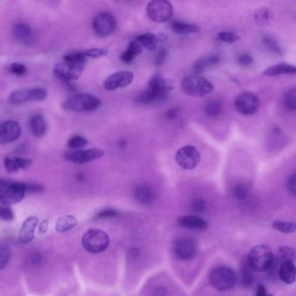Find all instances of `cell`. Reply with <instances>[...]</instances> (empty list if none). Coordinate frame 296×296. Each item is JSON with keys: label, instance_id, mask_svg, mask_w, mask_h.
<instances>
[{"label": "cell", "instance_id": "cell-1", "mask_svg": "<svg viewBox=\"0 0 296 296\" xmlns=\"http://www.w3.org/2000/svg\"><path fill=\"white\" fill-rule=\"evenodd\" d=\"M173 89L172 83L163 76L156 74L149 79L148 87L135 98V101L142 105L164 101Z\"/></svg>", "mask_w": 296, "mask_h": 296}, {"label": "cell", "instance_id": "cell-2", "mask_svg": "<svg viewBox=\"0 0 296 296\" xmlns=\"http://www.w3.org/2000/svg\"><path fill=\"white\" fill-rule=\"evenodd\" d=\"M101 105V100L91 94H76L65 100L62 107L65 111L75 112L94 111Z\"/></svg>", "mask_w": 296, "mask_h": 296}, {"label": "cell", "instance_id": "cell-3", "mask_svg": "<svg viewBox=\"0 0 296 296\" xmlns=\"http://www.w3.org/2000/svg\"><path fill=\"white\" fill-rule=\"evenodd\" d=\"M26 193V183L9 182L2 179L0 184V202L9 206L21 202Z\"/></svg>", "mask_w": 296, "mask_h": 296}, {"label": "cell", "instance_id": "cell-4", "mask_svg": "<svg viewBox=\"0 0 296 296\" xmlns=\"http://www.w3.org/2000/svg\"><path fill=\"white\" fill-rule=\"evenodd\" d=\"M274 257L273 251L268 246L260 244L254 247L250 250L248 262L255 271H267L272 265Z\"/></svg>", "mask_w": 296, "mask_h": 296}, {"label": "cell", "instance_id": "cell-5", "mask_svg": "<svg viewBox=\"0 0 296 296\" xmlns=\"http://www.w3.org/2000/svg\"><path fill=\"white\" fill-rule=\"evenodd\" d=\"M109 244V235L100 229H90L82 237V246L89 253H102L107 249Z\"/></svg>", "mask_w": 296, "mask_h": 296}, {"label": "cell", "instance_id": "cell-6", "mask_svg": "<svg viewBox=\"0 0 296 296\" xmlns=\"http://www.w3.org/2000/svg\"><path fill=\"white\" fill-rule=\"evenodd\" d=\"M182 90L188 96L204 97L212 92L214 85L205 77L196 75L185 77L182 82Z\"/></svg>", "mask_w": 296, "mask_h": 296}, {"label": "cell", "instance_id": "cell-7", "mask_svg": "<svg viewBox=\"0 0 296 296\" xmlns=\"http://www.w3.org/2000/svg\"><path fill=\"white\" fill-rule=\"evenodd\" d=\"M235 271L227 267H219L211 271L210 281L211 285L218 291H227L235 287L236 283Z\"/></svg>", "mask_w": 296, "mask_h": 296}, {"label": "cell", "instance_id": "cell-8", "mask_svg": "<svg viewBox=\"0 0 296 296\" xmlns=\"http://www.w3.org/2000/svg\"><path fill=\"white\" fill-rule=\"evenodd\" d=\"M147 15L155 23H165L173 16V6L169 0H151L147 5Z\"/></svg>", "mask_w": 296, "mask_h": 296}, {"label": "cell", "instance_id": "cell-9", "mask_svg": "<svg viewBox=\"0 0 296 296\" xmlns=\"http://www.w3.org/2000/svg\"><path fill=\"white\" fill-rule=\"evenodd\" d=\"M84 64L65 61L58 63L53 68L54 76L63 81H73L79 78L84 70Z\"/></svg>", "mask_w": 296, "mask_h": 296}, {"label": "cell", "instance_id": "cell-10", "mask_svg": "<svg viewBox=\"0 0 296 296\" xmlns=\"http://www.w3.org/2000/svg\"><path fill=\"white\" fill-rule=\"evenodd\" d=\"M176 161L177 164L184 170H194L200 163L201 155L195 147L187 145L177 150Z\"/></svg>", "mask_w": 296, "mask_h": 296}, {"label": "cell", "instance_id": "cell-11", "mask_svg": "<svg viewBox=\"0 0 296 296\" xmlns=\"http://www.w3.org/2000/svg\"><path fill=\"white\" fill-rule=\"evenodd\" d=\"M236 111L244 116L253 115L260 108V100L252 92H242L235 99Z\"/></svg>", "mask_w": 296, "mask_h": 296}, {"label": "cell", "instance_id": "cell-12", "mask_svg": "<svg viewBox=\"0 0 296 296\" xmlns=\"http://www.w3.org/2000/svg\"><path fill=\"white\" fill-rule=\"evenodd\" d=\"M92 27L95 33L98 36H109L116 30V18L111 13L104 11L95 17L92 21Z\"/></svg>", "mask_w": 296, "mask_h": 296}, {"label": "cell", "instance_id": "cell-13", "mask_svg": "<svg viewBox=\"0 0 296 296\" xmlns=\"http://www.w3.org/2000/svg\"><path fill=\"white\" fill-rule=\"evenodd\" d=\"M105 155L104 150L100 148H90V149H73L66 152L65 158L72 163L83 164L90 163L93 160L101 158Z\"/></svg>", "mask_w": 296, "mask_h": 296}, {"label": "cell", "instance_id": "cell-14", "mask_svg": "<svg viewBox=\"0 0 296 296\" xmlns=\"http://www.w3.org/2000/svg\"><path fill=\"white\" fill-rule=\"evenodd\" d=\"M134 79V73L127 71H122L113 73L104 82V87L106 90H115L120 88L129 86Z\"/></svg>", "mask_w": 296, "mask_h": 296}, {"label": "cell", "instance_id": "cell-15", "mask_svg": "<svg viewBox=\"0 0 296 296\" xmlns=\"http://www.w3.org/2000/svg\"><path fill=\"white\" fill-rule=\"evenodd\" d=\"M196 251L197 247L195 242L191 239H180L177 240L174 244V253L180 260H191L195 257Z\"/></svg>", "mask_w": 296, "mask_h": 296}, {"label": "cell", "instance_id": "cell-16", "mask_svg": "<svg viewBox=\"0 0 296 296\" xmlns=\"http://www.w3.org/2000/svg\"><path fill=\"white\" fill-rule=\"evenodd\" d=\"M22 129L19 123L13 120L5 121L0 126V144L5 145L18 140L21 136Z\"/></svg>", "mask_w": 296, "mask_h": 296}, {"label": "cell", "instance_id": "cell-17", "mask_svg": "<svg viewBox=\"0 0 296 296\" xmlns=\"http://www.w3.org/2000/svg\"><path fill=\"white\" fill-rule=\"evenodd\" d=\"M295 257H296V252L292 248L287 247V246L282 247L274 257L272 265L267 270L268 273L270 274L271 276H274L275 274H278L281 265L286 260H294Z\"/></svg>", "mask_w": 296, "mask_h": 296}, {"label": "cell", "instance_id": "cell-18", "mask_svg": "<svg viewBox=\"0 0 296 296\" xmlns=\"http://www.w3.org/2000/svg\"><path fill=\"white\" fill-rule=\"evenodd\" d=\"M38 225V218L30 217L22 224L18 233V240L21 243H29L34 238V232Z\"/></svg>", "mask_w": 296, "mask_h": 296}, {"label": "cell", "instance_id": "cell-19", "mask_svg": "<svg viewBox=\"0 0 296 296\" xmlns=\"http://www.w3.org/2000/svg\"><path fill=\"white\" fill-rule=\"evenodd\" d=\"M33 161L29 158H23L19 156L9 155L4 160V168L9 173H15L18 170H25L31 166Z\"/></svg>", "mask_w": 296, "mask_h": 296}, {"label": "cell", "instance_id": "cell-20", "mask_svg": "<svg viewBox=\"0 0 296 296\" xmlns=\"http://www.w3.org/2000/svg\"><path fill=\"white\" fill-rule=\"evenodd\" d=\"M221 62V57L217 54H210L200 58L194 63L193 71L196 74H201L207 70L212 68L216 65H219Z\"/></svg>", "mask_w": 296, "mask_h": 296}, {"label": "cell", "instance_id": "cell-21", "mask_svg": "<svg viewBox=\"0 0 296 296\" xmlns=\"http://www.w3.org/2000/svg\"><path fill=\"white\" fill-rule=\"evenodd\" d=\"M168 37L165 34H154V33H147L141 34L136 38L139 43H141L144 48H146L148 51H154L157 47L158 43L166 41Z\"/></svg>", "mask_w": 296, "mask_h": 296}, {"label": "cell", "instance_id": "cell-22", "mask_svg": "<svg viewBox=\"0 0 296 296\" xmlns=\"http://www.w3.org/2000/svg\"><path fill=\"white\" fill-rule=\"evenodd\" d=\"M12 33L16 39L23 43H32L33 40V32L32 27L24 22H18L15 24Z\"/></svg>", "mask_w": 296, "mask_h": 296}, {"label": "cell", "instance_id": "cell-23", "mask_svg": "<svg viewBox=\"0 0 296 296\" xmlns=\"http://www.w3.org/2000/svg\"><path fill=\"white\" fill-rule=\"evenodd\" d=\"M178 224L181 227L194 229V230H202L208 227L207 221L196 216H185L178 219Z\"/></svg>", "mask_w": 296, "mask_h": 296}, {"label": "cell", "instance_id": "cell-24", "mask_svg": "<svg viewBox=\"0 0 296 296\" xmlns=\"http://www.w3.org/2000/svg\"><path fill=\"white\" fill-rule=\"evenodd\" d=\"M278 275L286 284H293L296 281V267L293 260H286L281 265Z\"/></svg>", "mask_w": 296, "mask_h": 296}, {"label": "cell", "instance_id": "cell-25", "mask_svg": "<svg viewBox=\"0 0 296 296\" xmlns=\"http://www.w3.org/2000/svg\"><path fill=\"white\" fill-rule=\"evenodd\" d=\"M144 51V46L138 42V40L135 39L130 41L126 51H123L120 59L124 64H130L134 61V59L138 57V55L141 54Z\"/></svg>", "mask_w": 296, "mask_h": 296}, {"label": "cell", "instance_id": "cell-26", "mask_svg": "<svg viewBox=\"0 0 296 296\" xmlns=\"http://www.w3.org/2000/svg\"><path fill=\"white\" fill-rule=\"evenodd\" d=\"M30 128L33 132V136L36 138H42L46 133L47 125L43 116L40 114H37L32 116L30 119Z\"/></svg>", "mask_w": 296, "mask_h": 296}, {"label": "cell", "instance_id": "cell-27", "mask_svg": "<svg viewBox=\"0 0 296 296\" xmlns=\"http://www.w3.org/2000/svg\"><path fill=\"white\" fill-rule=\"evenodd\" d=\"M296 66L289 65L286 63H282L279 65L271 66L267 68L263 73L264 76H274L279 75H284V74H296Z\"/></svg>", "mask_w": 296, "mask_h": 296}, {"label": "cell", "instance_id": "cell-28", "mask_svg": "<svg viewBox=\"0 0 296 296\" xmlns=\"http://www.w3.org/2000/svg\"><path fill=\"white\" fill-rule=\"evenodd\" d=\"M135 197L143 204H149L155 198V193L150 187L147 185H141L136 188Z\"/></svg>", "mask_w": 296, "mask_h": 296}, {"label": "cell", "instance_id": "cell-29", "mask_svg": "<svg viewBox=\"0 0 296 296\" xmlns=\"http://www.w3.org/2000/svg\"><path fill=\"white\" fill-rule=\"evenodd\" d=\"M11 105H19L32 101V89H21L11 92L9 97Z\"/></svg>", "mask_w": 296, "mask_h": 296}, {"label": "cell", "instance_id": "cell-30", "mask_svg": "<svg viewBox=\"0 0 296 296\" xmlns=\"http://www.w3.org/2000/svg\"><path fill=\"white\" fill-rule=\"evenodd\" d=\"M262 43L265 49L271 52L272 54L277 55V56L283 55V49L281 46V44L275 37H273L270 35H265L262 37Z\"/></svg>", "mask_w": 296, "mask_h": 296}, {"label": "cell", "instance_id": "cell-31", "mask_svg": "<svg viewBox=\"0 0 296 296\" xmlns=\"http://www.w3.org/2000/svg\"><path fill=\"white\" fill-rule=\"evenodd\" d=\"M171 29L177 34H191L198 33L200 31L197 26L181 21H174L171 24Z\"/></svg>", "mask_w": 296, "mask_h": 296}, {"label": "cell", "instance_id": "cell-32", "mask_svg": "<svg viewBox=\"0 0 296 296\" xmlns=\"http://www.w3.org/2000/svg\"><path fill=\"white\" fill-rule=\"evenodd\" d=\"M76 224L77 221L74 216H65L58 219L56 223V230L59 233L69 231L73 229V227H76Z\"/></svg>", "mask_w": 296, "mask_h": 296}, {"label": "cell", "instance_id": "cell-33", "mask_svg": "<svg viewBox=\"0 0 296 296\" xmlns=\"http://www.w3.org/2000/svg\"><path fill=\"white\" fill-rule=\"evenodd\" d=\"M282 104L289 111H296V87L289 89L283 94Z\"/></svg>", "mask_w": 296, "mask_h": 296}, {"label": "cell", "instance_id": "cell-34", "mask_svg": "<svg viewBox=\"0 0 296 296\" xmlns=\"http://www.w3.org/2000/svg\"><path fill=\"white\" fill-rule=\"evenodd\" d=\"M273 18L272 11L267 7H261L258 9L255 13V20L257 25L260 26H265L270 23Z\"/></svg>", "mask_w": 296, "mask_h": 296}, {"label": "cell", "instance_id": "cell-35", "mask_svg": "<svg viewBox=\"0 0 296 296\" xmlns=\"http://www.w3.org/2000/svg\"><path fill=\"white\" fill-rule=\"evenodd\" d=\"M254 269L250 267L248 260L245 263L242 264V268H241V277H242V282L243 285L246 287H250L255 283V275H254Z\"/></svg>", "mask_w": 296, "mask_h": 296}, {"label": "cell", "instance_id": "cell-36", "mask_svg": "<svg viewBox=\"0 0 296 296\" xmlns=\"http://www.w3.org/2000/svg\"><path fill=\"white\" fill-rule=\"evenodd\" d=\"M272 227L275 230L284 234H290L296 230V222H285V221H275L272 223Z\"/></svg>", "mask_w": 296, "mask_h": 296}, {"label": "cell", "instance_id": "cell-37", "mask_svg": "<svg viewBox=\"0 0 296 296\" xmlns=\"http://www.w3.org/2000/svg\"><path fill=\"white\" fill-rule=\"evenodd\" d=\"M204 111L210 117H218L222 113V105L218 100H211L207 103Z\"/></svg>", "mask_w": 296, "mask_h": 296}, {"label": "cell", "instance_id": "cell-38", "mask_svg": "<svg viewBox=\"0 0 296 296\" xmlns=\"http://www.w3.org/2000/svg\"><path fill=\"white\" fill-rule=\"evenodd\" d=\"M249 191H250V188H249V185L244 183H239L233 188V195L239 201H244L248 198Z\"/></svg>", "mask_w": 296, "mask_h": 296}, {"label": "cell", "instance_id": "cell-39", "mask_svg": "<svg viewBox=\"0 0 296 296\" xmlns=\"http://www.w3.org/2000/svg\"><path fill=\"white\" fill-rule=\"evenodd\" d=\"M83 53L87 58L98 59V58H104L105 56H107L108 51L104 48H92V49H88L86 51H83Z\"/></svg>", "mask_w": 296, "mask_h": 296}, {"label": "cell", "instance_id": "cell-40", "mask_svg": "<svg viewBox=\"0 0 296 296\" xmlns=\"http://www.w3.org/2000/svg\"><path fill=\"white\" fill-rule=\"evenodd\" d=\"M88 144V140L86 138H83L82 136H74L68 141V147L72 149H76V148H81L86 146Z\"/></svg>", "mask_w": 296, "mask_h": 296}, {"label": "cell", "instance_id": "cell-41", "mask_svg": "<svg viewBox=\"0 0 296 296\" xmlns=\"http://www.w3.org/2000/svg\"><path fill=\"white\" fill-rule=\"evenodd\" d=\"M218 38L224 43H233L240 39V37L232 32H221L218 33Z\"/></svg>", "mask_w": 296, "mask_h": 296}, {"label": "cell", "instance_id": "cell-42", "mask_svg": "<svg viewBox=\"0 0 296 296\" xmlns=\"http://www.w3.org/2000/svg\"><path fill=\"white\" fill-rule=\"evenodd\" d=\"M11 257V252L7 246L2 245L0 249V268L3 270L6 267Z\"/></svg>", "mask_w": 296, "mask_h": 296}, {"label": "cell", "instance_id": "cell-43", "mask_svg": "<svg viewBox=\"0 0 296 296\" xmlns=\"http://www.w3.org/2000/svg\"><path fill=\"white\" fill-rule=\"evenodd\" d=\"M9 71L10 73L14 74L16 76H23L27 73V67L24 64L15 62L10 65Z\"/></svg>", "mask_w": 296, "mask_h": 296}, {"label": "cell", "instance_id": "cell-44", "mask_svg": "<svg viewBox=\"0 0 296 296\" xmlns=\"http://www.w3.org/2000/svg\"><path fill=\"white\" fill-rule=\"evenodd\" d=\"M206 202L202 198H195L192 201L191 209L195 213L202 214L206 210Z\"/></svg>", "mask_w": 296, "mask_h": 296}, {"label": "cell", "instance_id": "cell-45", "mask_svg": "<svg viewBox=\"0 0 296 296\" xmlns=\"http://www.w3.org/2000/svg\"><path fill=\"white\" fill-rule=\"evenodd\" d=\"M47 98V92L43 88L32 89V102L43 101Z\"/></svg>", "mask_w": 296, "mask_h": 296}, {"label": "cell", "instance_id": "cell-46", "mask_svg": "<svg viewBox=\"0 0 296 296\" xmlns=\"http://www.w3.org/2000/svg\"><path fill=\"white\" fill-rule=\"evenodd\" d=\"M0 218L3 221L11 222L14 220V213L9 207H4V205H3L0 209Z\"/></svg>", "mask_w": 296, "mask_h": 296}, {"label": "cell", "instance_id": "cell-47", "mask_svg": "<svg viewBox=\"0 0 296 296\" xmlns=\"http://www.w3.org/2000/svg\"><path fill=\"white\" fill-rule=\"evenodd\" d=\"M118 216V212L115 210H111V209H106L105 210H102L96 215V218L98 219H104V218H110V217H116Z\"/></svg>", "mask_w": 296, "mask_h": 296}, {"label": "cell", "instance_id": "cell-48", "mask_svg": "<svg viewBox=\"0 0 296 296\" xmlns=\"http://www.w3.org/2000/svg\"><path fill=\"white\" fill-rule=\"evenodd\" d=\"M254 63V58H252V56H250L249 54L244 53V54L241 55L238 58V64L239 65L242 66V67H249L250 65H252Z\"/></svg>", "mask_w": 296, "mask_h": 296}, {"label": "cell", "instance_id": "cell-49", "mask_svg": "<svg viewBox=\"0 0 296 296\" xmlns=\"http://www.w3.org/2000/svg\"><path fill=\"white\" fill-rule=\"evenodd\" d=\"M288 189L292 195L296 196V173L293 174L289 177L288 183H287Z\"/></svg>", "mask_w": 296, "mask_h": 296}, {"label": "cell", "instance_id": "cell-50", "mask_svg": "<svg viewBox=\"0 0 296 296\" xmlns=\"http://www.w3.org/2000/svg\"><path fill=\"white\" fill-rule=\"evenodd\" d=\"M26 193H42L44 190L43 185L26 184Z\"/></svg>", "mask_w": 296, "mask_h": 296}, {"label": "cell", "instance_id": "cell-51", "mask_svg": "<svg viewBox=\"0 0 296 296\" xmlns=\"http://www.w3.org/2000/svg\"><path fill=\"white\" fill-rule=\"evenodd\" d=\"M166 57L167 51H165L164 49H163L162 51H159L158 53H157V55H156V57H155V65H157V66H159V65H162L163 62L165 61V59H166Z\"/></svg>", "mask_w": 296, "mask_h": 296}, {"label": "cell", "instance_id": "cell-52", "mask_svg": "<svg viewBox=\"0 0 296 296\" xmlns=\"http://www.w3.org/2000/svg\"><path fill=\"white\" fill-rule=\"evenodd\" d=\"M48 229V220L44 219V220L40 223L39 227H38V233L40 235H43L45 234L47 232Z\"/></svg>", "mask_w": 296, "mask_h": 296}, {"label": "cell", "instance_id": "cell-53", "mask_svg": "<svg viewBox=\"0 0 296 296\" xmlns=\"http://www.w3.org/2000/svg\"><path fill=\"white\" fill-rule=\"evenodd\" d=\"M267 289L263 284H258L257 288V296H267Z\"/></svg>", "mask_w": 296, "mask_h": 296}, {"label": "cell", "instance_id": "cell-54", "mask_svg": "<svg viewBox=\"0 0 296 296\" xmlns=\"http://www.w3.org/2000/svg\"><path fill=\"white\" fill-rule=\"evenodd\" d=\"M167 116H168V117L170 118V119H173V118H175V117L177 116V110H176V109H171V110H170V111H168V113H167Z\"/></svg>", "mask_w": 296, "mask_h": 296}, {"label": "cell", "instance_id": "cell-55", "mask_svg": "<svg viewBox=\"0 0 296 296\" xmlns=\"http://www.w3.org/2000/svg\"><path fill=\"white\" fill-rule=\"evenodd\" d=\"M126 1H129V0H126Z\"/></svg>", "mask_w": 296, "mask_h": 296}]
</instances>
